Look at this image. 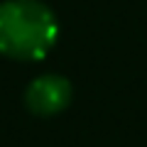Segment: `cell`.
<instances>
[{
    "label": "cell",
    "instance_id": "2",
    "mask_svg": "<svg viewBox=\"0 0 147 147\" xmlns=\"http://www.w3.org/2000/svg\"><path fill=\"white\" fill-rule=\"evenodd\" d=\"M71 103V81L59 74H44L37 76L25 88V105L30 113L42 118L59 115Z\"/></svg>",
    "mask_w": 147,
    "mask_h": 147
},
{
    "label": "cell",
    "instance_id": "1",
    "mask_svg": "<svg viewBox=\"0 0 147 147\" xmlns=\"http://www.w3.org/2000/svg\"><path fill=\"white\" fill-rule=\"evenodd\" d=\"M59 25L52 7L39 0H7L0 5V54L15 61L44 59Z\"/></svg>",
    "mask_w": 147,
    "mask_h": 147
}]
</instances>
